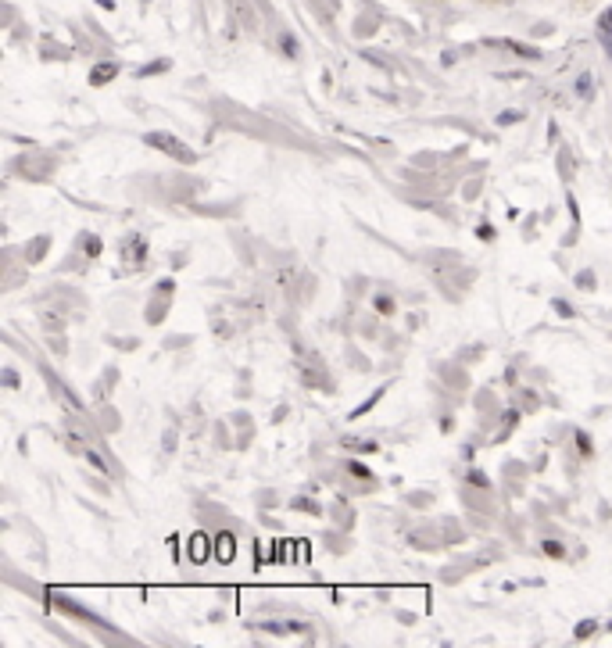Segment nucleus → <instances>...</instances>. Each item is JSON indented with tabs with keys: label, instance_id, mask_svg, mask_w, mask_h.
<instances>
[{
	"label": "nucleus",
	"instance_id": "1",
	"mask_svg": "<svg viewBox=\"0 0 612 648\" xmlns=\"http://www.w3.org/2000/svg\"><path fill=\"white\" fill-rule=\"evenodd\" d=\"M143 140H147L151 147H158L161 154H169V158H176V161H180V165H194V161H197V154H194V151H190L187 143H180V140H176L172 133H147Z\"/></svg>",
	"mask_w": 612,
	"mask_h": 648
},
{
	"label": "nucleus",
	"instance_id": "2",
	"mask_svg": "<svg viewBox=\"0 0 612 648\" xmlns=\"http://www.w3.org/2000/svg\"><path fill=\"white\" fill-rule=\"evenodd\" d=\"M215 555H218V562H233V555H237V537H233L230 530H218V534H215Z\"/></svg>",
	"mask_w": 612,
	"mask_h": 648
},
{
	"label": "nucleus",
	"instance_id": "3",
	"mask_svg": "<svg viewBox=\"0 0 612 648\" xmlns=\"http://www.w3.org/2000/svg\"><path fill=\"white\" fill-rule=\"evenodd\" d=\"M143 258H147V244L133 233V237H126V244H122V261L126 265H143Z\"/></svg>",
	"mask_w": 612,
	"mask_h": 648
},
{
	"label": "nucleus",
	"instance_id": "4",
	"mask_svg": "<svg viewBox=\"0 0 612 648\" xmlns=\"http://www.w3.org/2000/svg\"><path fill=\"white\" fill-rule=\"evenodd\" d=\"M58 609H65V613H72V616H79V620H86V623H97V627H107L97 613H90L86 606H79V602H72L69 595H58Z\"/></svg>",
	"mask_w": 612,
	"mask_h": 648
},
{
	"label": "nucleus",
	"instance_id": "5",
	"mask_svg": "<svg viewBox=\"0 0 612 648\" xmlns=\"http://www.w3.org/2000/svg\"><path fill=\"white\" fill-rule=\"evenodd\" d=\"M115 76H119V65H115V61H100V65H93V72H90V86H107Z\"/></svg>",
	"mask_w": 612,
	"mask_h": 648
},
{
	"label": "nucleus",
	"instance_id": "6",
	"mask_svg": "<svg viewBox=\"0 0 612 648\" xmlns=\"http://www.w3.org/2000/svg\"><path fill=\"white\" fill-rule=\"evenodd\" d=\"M211 541H215V537H208L204 530H197V534L190 537V559H194V562L208 559V552H211Z\"/></svg>",
	"mask_w": 612,
	"mask_h": 648
},
{
	"label": "nucleus",
	"instance_id": "7",
	"mask_svg": "<svg viewBox=\"0 0 612 648\" xmlns=\"http://www.w3.org/2000/svg\"><path fill=\"white\" fill-rule=\"evenodd\" d=\"M165 298H169V294H158L154 290V301L147 305V322H151V326H158V322L165 319V308H169V305H165Z\"/></svg>",
	"mask_w": 612,
	"mask_h": 648
},
{
	"label": "nucleus",
	"instance_id": "8",
	"mask_svg": "<svg viewBox=\"0 0 612 648\" xmlns=\"http://www.w3.org/2000/svg\"><path fill=\"white\" fill-rule=\"evenodd\" d=\"M76 244H79V251H83L86 258H97V254H100V247H104L97 233H79V240H76Z\"/></svg>",
	"mask_w": 612,
	"mask_h": 648
},
{
	"label": "nucleus",
	"instance_id": "9",
	"mask_svg": "<svg viewBox=\"0 0 612 648\" xmlns=\"http://www.w3.org/2000/svg\"><path fill=\"white\" fill-rule=\"evenodd\" d=\"M47 247H50V237H36L29 247H25V261L29 265H36V261H43V254H47Z\"/></svg>",
	"mask_w": 612,
	"mask_h": 648
},
{
	"label": "nucleus",
	"instance_id": "10",
	"mask_svg": "<svg viewBox=\"0 0 612 648\" xmlns=\"http://www.w3.org/2000/svg\"><path fill=\"white\" fill-rule=\"evenodd\" d=\"M498 43H502V47H509L512 54H519V58H530V61H537V58H541V54H537L530 43H516V40H498Z\"/></svg>",
	"mask_w": 612,
	"mask_h": 648
},
{
	"label": "nucleus",
	"instance_id": "11",
	"mask_svg": "<svg viewBox=\"0 0 612 648\" xmlns=\"http://www.w3.org/2000/svg\"><path fill=\"white\" fill-rule=\"evenodd\" d=\"M161 72H169V58H158V61H151V65H140V69H136V79L161 76Z\"/></svg>",
	"mask_w": 612,
	"mask_h": 648
},
{
	"label": "nucleus",
	"instance_id": "12",
	"mask_svg": "<svg viewBox=\"0 0 612 648\" xmlns=\"http://www.w3.org/2000/svg\"><path fill=\"white\" fill-rule=\"evenodd\" d=\"M383 394H387V384H383V387H376V391H372V398H365V401H362V405H358L351 416H355V419H358V416H365L372 405H379V398H383Z\"/></svg>",
	"mask_w": 612,
	"mask_h": 648
},
{
	"label": "nucleus",
	"instance_id": "13",
	"mask_svg": "<svg viewBox=\"0 0 612 648\" xmlns=\"http://www.w3.org/2000/svg\"><path fill=\"white\" fill-rule=\"evenodd\" d=\"M573 283H577L580 290H594V287H598V276L591 273V269H580V273L573 276Z\"/></svg>",
	"mask_w": 612,
	"mask_h": 648
},
{
	"label": "nucleus",
	"instance_id": "14",
	"mask_svg": "<svg viewBox=\"0 0 612 648\" xmlns=\"http://www.w3.org/2000/svg\"><path fill=\"white\" fill-rule=\"evenodd\" d=\"M469 488H476V491H487L490 488V480H487L483 469H469Z\"/></svg>",
	"mask_w": 612,
	"mask_h": 648
},
{
	"label": "nucleus",
	"instance_id": "15",
	"mask_svg": "<svg viewBox=\"0 0 612 648\" xmlns=\"http://www.w3.org/2000/svg\"><path fill=\"white\" fill-rule=\"evenodd\" d=\"M372 305H376V312H379V315H391V312H394V298H387V294H376V298H372Z\"/></svg>",
	"mask_w": 612,
	"mask_h": 648
},
{
	"label": "nucleus",
	"instance_id": "16",
	"mask_svg": "<svg viewBox=\"0 0 612 648\" xmlns=\"http://www.w3.org/2000/svg\"><path fill=\"white\" fill-rule=\"evenodd\" d=\"M344 448H355V452H376V441H362V437H344Z\"/></svg>",
	"mask_w": 612,
	"mask_h": 648
},
{
	"label": "nucleus",
	"instance_id": "17",
	"mask_svg": "<svg viewBox=\"0 0 612 648\" xmlns=\"http://www.w3.org/2000/svg\"><path fill=\"white\" fill-rule=\"evenodd\" d=\"M594 630H598V620H580V627L573 630V637H577V641H584V637H591Z\"/></svg>",
	"mask_w": 612,
	"mask_h": 648
},
{
	"label": "nucleus",
	"instance_id": "18",
	"mask_svg": "<svg viewBox=\"0 0 612 648\" xmlns=\"http://www.w3.org/2000/svg\"><path fill=\"white\" fill-rule=\"evenodd\" d=\"M559 172H563V179H570V176H573V154H570V151H563V154H559Z\"/></svg>",
	"mask_w": 612,
	"mask_h": 648
},
{
	"label": "nucleus",
	"instance_id": "19",
	"mask_svg": "<svg viewBox=\"0 0 612 648\" xmlns=\"http://www.w3.org/2000/svg\"><path fill=\"white\" fill-rule=\"evenodd\" d=\"M551 308H555V312H559L563 319H573V312H577V308H573V305H570L566 298H555V301H551Z\"/></svg>",
	"mask_w": 612,
	"mask_h": 648
},
{
	"label": "nucleus",
	"instance_id": "20",
	"mask_svg": "<svg viewBox=\"0 0 612 648\" xmlns=\"http://www.w3.org/2000/svg\"><path fill=\"white\" fill-rule=\"evenodd\" d=\"M290 509H298V512H319V505H315L312 498H294Z\"/></svg>",
	"mask_w": 612,
	"mask_h": 648
},
{
	"label": "nucleus",
	"instance_id": "21",
	"mask_svg": "<svg viewBox=\"0 0 612 648\" xmlns=\"http://www.w3.org/2000/svg\"><path fill=\"white\" fill-rule=\"evenodd\" d=\"M280 47L290 54V58H298V40H294L290 33H283V36H280Z\"/></svg>",
	"mask_w": 612,
	"mask_h": 648
},
{
	"label": "nucleus",
	"instance_id": "22",
	"mask_svg": "<svg viewBox=\"0 0 612 648\" xmlns=\"http://www.w3.org/2000/svg\"><path fill=\"white\" fill-rule=\"evenodd\" d=\"M544 555H551V559H563V555H566V548H563L559 541H544Z\"/></svg>",
	"mask_w": 612,
	"mask_h": 648
},
{
	"label": "nucleus",
	"instance_id": "23",
	"mask_svg": "<svg viewBox=\"0 0 612 648\" xmlns=\"http://www.w3.org/2000/svg\"><path fill=\"white\" fill-rule=\"evenodd\" d=\"M573 437H577V448H580V455H591V437L584 434V430H577Z\"/></svg>",
	"mask_w": 612,
	"mask_h": 648
},
{
	"label": "nucleus",
	"instance_id": "24",
	"mask_svg": "<svg viewBox=\"0 0 612 648\" xmlns=\"http://www.w3.org/2000/svg\"><path fill=\"white\" fill-rule=\"evenodd\" d=\"M0 380H4V387L15 391V387H18V372H15V369H4V372H0Z\"/></svg>",
	"mask_w": 612,
	"mask_h": 648
},
{
	"label": "nucleus",
	"instance_id": "25",
	"mask_svg": "<svg viewBox=\"0 0 612 648\" xmlns=\"http://www.w3.org/2000/svg\"><path fill=\"white\" fill-rule=\"evenodd\" d=\"M348 473H355V476H362V480H372V473H369L362 462H348Z\"/></svg>",
	"mask_w": 612,
	"mask_h": 648
},
{
	"label": "nucleus",
	"instance_id": "26",
	"mask_svg": "<svg viewBox=\"0 0 612 648\" xmlns=\"http://www.w3.org/2000/svg\"><path fill=\"white\" fill-rule=\"evenodd\" d=\"M598 33H612V8H608V11H601V18H598Z\"/></svg>",
	"mask_w": 612,
	"mask_h": 648
},
{
	"label": "nucleus",
	"instance_id": "27",
	"mask_svg": "<svg viewBox=\"0 0 612 648\" xmlns=\"http://www.w3.org/2000/svg\"><path fill=\"white\" fill-rule=\"evenodd\" d=\"M519 119H523V112H505V115H498V126H512Z\"/></svg>",
	"mask_w": 612,
	"mask_h": 648
},
{
	"label": "nucleus",
	"instance_id": "28",
	"mask_svg": "<svg viewBox=\"0 0 612 648\" xmlns=\"http://www.w3.org/2000/svg\"><path fill=\"white\" fill-rule=\"evenodd\" d=\"M577 93H580V97H591V76H580V79H577Z\"/></svg>",
	"mask_w": 612,
	"mask_h": 648
},
{
	"label": "nucleus",
	"instance_id": "29",
	"mask_svg": "<svg viewBox=\"0 0 612 648\" xmlns=\"http://www.w3.org/2000/svg\"><path fill=\"white\" fill-rule=\"evenodd\" d=\"M83 455H86V462H93V466H97V469H100V473H104V469H107V462H104V459H100V455H97V452H90V448H86V452H83Z\"/></svg>",
	"mask_w": 612,
	"mask_h": 648
},
{
	"label": "nucleus",
	"instance_id": "30",
	"mask_svg": "<svg viewBox=\"0 0 612 648\" xmlns=\"http://www.w3.org/2000/svg\"><path fill=\"white\" fill-rule=\"evenodd\" d=\"M476 237H480V240H494V226H487V223L476 226Z\"/></svg>",
	"mask_w": 612,
	"mask_h": 648
},
{
	"label": "nucleus",
	"instance_id": "31",
	"mask_svg": "<svg viewBox=\"0 0 612 648\" xmlns=\"http://www.w3.org/2000/svg\"><path fill=\"white\" fill-rule=\"evenodd\" d=\"M158 294H176V280H161L158 283Z\"/></svg>",
	"mask_w": 612,
	"mask_h": 648
},
{
	"label": "nucleus",
	"instance_id": "32",
	"mask_svg": "<svg viewBox=\"0 0 612 648\" xmlns=\"http://www.w3.org/2000/svg\"><path fill=\"white\" fill-rule=\"evenodd\" d=\"M598 36H601V47L608 50V58H612V33H598Z\"/></svg>",
	"mask_w": 612,
	"mask_h": 648
},
{
	"label": "nucleus",
	"instance_id": "33",
	"mask_svg": "<svg viewBox=\"0 0 612 648\" xmlns=\"http://www.w3.org/2000/svg\"><path fill=\"white\" fill-rule=\"evenodd\" d=\"M172 448H176V434L169 430V434H165V452H172Z\"/></svg>",
	"mask_w": 612,
	"mask_h": 648
}]
</instances>
